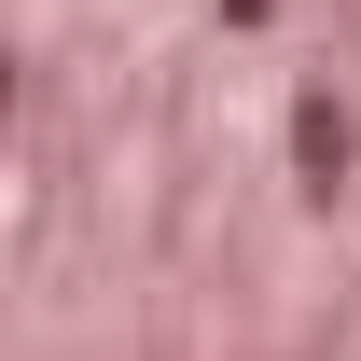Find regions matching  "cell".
I'll use <instances>...</instances> for the list:
<instances>
[{
	"label": "cell",
	"mask_w": 361,
	"mask_h": 361,
	"mask_svg": "<svg viewBox=\"0 0 361 361\" xmlns=\"http://www.w3.org/2000/svg\"><path fill=\"white\" fill-rule=\"evenodd\" d=\"M292 180H306V195H348V180H361V126H348L334 84L292 97Z\"/></svg>",
	"instance_id": "1"
}]
</instances>
